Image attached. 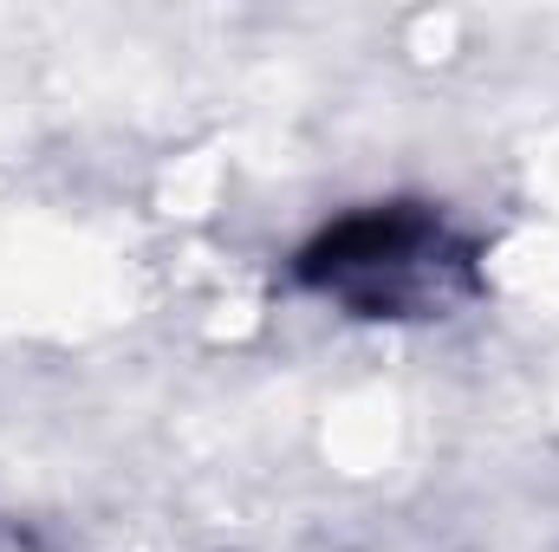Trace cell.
Wrapping results in <instances>:
<instances>
[{"instance_id": "1", "label": "cell", "mask_w": 559, "mask_h": 552, "mask_svg": "<svg viewBox=\"0 0 559 552\" xmlns=\"http://www.w3.org/2000/svg\"><path fill=\"white\" fill-rule=\"evenodd\" d=\"M299 279L365 319H442L475 292V254L423 208H358L299 254Z\"/></svg>"}]
</instances>
